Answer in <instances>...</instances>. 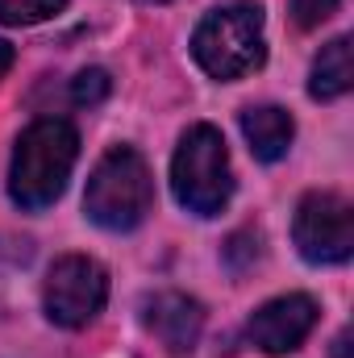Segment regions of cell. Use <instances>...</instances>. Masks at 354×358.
Masks as SVG:
<instances>
[{
  "mask_svg": "<svg viewBox=\"0 0 354 358\" xmlns=\"http://www.w3.org/2000/svg\"><path fill=\"white\" fill-rule=\"evenodd\" d=\"M76 159H80V134L71 121H63V117L34 121L17 138L13 171H8V196L29 213L50 208L63 196Z\"/></svg>",
  "mask_w": 354,
  "mask_h": 358,
  "instance_id": "6da1fadb",
  "label": "cell"
},
{
  "mask_svg": "<svg viewBox=\"0 0 354 358\" xmlns=\"http://www.w3.org/2000/svg\"><path fill=\"white\" fill-rule=\"evenodd\" d=\"M150 208H155V179L146 159L134 146H113L88 176V192H84L88 221L108 234H125L138 229Z\"/></svg>",
  "mask_w": 354,
  "mask_h": 358,
  "instance_id": "7a4b0ae2",
  "label": "cell"
},
{
  "mask_svg": "<svg viewBox=\"0 0 354 358\" xmlns=\"http://www.w3.org/2000/svg\"><path fill=\"white\" fill-rule=\"evenodd\" d=\"M192 59L200 63L204 76L229 84L263 67L267 42H263V8L259 4H225L213 8L196 34H192Z\"/></svg>",
  "mask_w": 354,
  "mask_h": 358,
  "instance_id": "3957f363",
  "label": "cell"
},
{
  "mask_svg": "<svg viewBox=\"0 0 354 358\" xmlns=\"http://www.w3.org/2000/svg\"><path fill=\"white\" fill-rule=\"evenodd\" d=\"M176 200L196 217H217L234 196V167L217 125H192L171 159Z\"/></svg>",
  "mask_w": 354,
  "mask_h": 358,
  "instance_id": "277c9868",
  "label": "cell"
},
{
  "mask_svg": "<svg viewBox=\"0 0 354 358\" xmlns=\"http://www.w3.org/2000/svg\"><path fill=\"white\" fill-rule=\"evenodd\" d=\"M108 300V271L88 255H63L46 271L42 283V304L46 317L63 329H84L88 321L100 317Z\"/></svg>",
  "mask_w": 354,
  "mask_h": 358,
  "instance_id": "5b68a950",
  "label": "cell"
},
{
  "mask_svg": "<svg viewBox=\"0 0 354 358\" xmlns=\"http://www.w3.org/2000/svg\"><path fill=\"white\" fill-rule=\"evenodd\" d=\"M296 250L317 267H338L354 255V208L338 192H309L292 217Z\"/></svg>",
  "mask_w": 354,
  "mask_h": 358,
  "instance_id": "8992f818",
  "label": "cell"
},
{
  "mask_svg": "<svg viewBox=\"0 0 354 358\" xmlns=\"http://www.w3.org/2000/svg\"><path fill=\"white\" fill-rule=\"evenodd\" d=\"M317 300L304 296V292H288V296H275L259 304L246 321V338L263 350V355H292L304 346V338L317 329Z\"/></svg>",
  "mask_w": 354,
  "mask_h": 358,
  "instance_id": "52a82bcc",
  "label": "cell"
},
{
  "mask_svg": "<svg viewBox=\"0 0 354 358\" xmlns=\"http://www.w3.org/2000/svg\"><path fill=\"white\" fill-rule=\"evenodd\" d=\"M142 321L159 338V346H167L171 355H192L204 329V308L183 292H159L142 304Z\"/></svg>",
  "mask_w": 354,
  "mask_h": 358,
  "instance_id": "ba28073f",
  "label": "cell"
},
{
  "mask_svg": "<svg viewBox=\"0 0 354 358\" xmlns=\"http://www.w3.org/2000/svg\"><path fill=\"white\" fill-rule=\"evenodd\" d=\"M242 134H246L250 155L259 163H279L292 150L296 121L279 104H250V108H242Z\"/></svg>",
  "mask_w": 354,
  "mask_h": 358,
  "instance_id": "9c48e42d",
  "label": "cell"
},
{
  "mask_svg": "<svg viewBox=\"0 0 354 358\" xmlns=\"http://www.w3.org/2000/svg\"><path fill=\"white\" fill-rule=\"evenodd\" d=\"M354 88V50L351 38H334L321 46V55L313 59V76H309V96L313 100H338Z\"/></svg>",
  "mask_w": 354,
  "mask_h": 358,
  "instance_id": "30bf717a",
  "label": "cell"
},
{
  "mask_svg": "<svg viewBox=\"0 0 354 358\" xmlns=\"http://www.w3.org/2000/svg\"><path fill=\"white\" fill-rule=\"evenodd\" d=\"M67 0H0V25H38L63 13Z\"/></svg>",
  "mask_w": 354,
  "mask_h": 358,
  "instance_id": "8fae6325",
  "label": "cell"
},
{
  "mask_svg": "<svg viewBox=\"0 0 354 358\" xmlns=\"http://www.w3.org/2000/svg\"><path fill=\"white\" fill-rule=\"evenodd\" d=\"M113 88V80H108V71H100V67H88V71H80L76 80H71V100L76 104H100L104 96Z\"/></svg>",
  "mask_w": 354,
  "mask_h": 358,
  "instance_id": "7c38bea8",
  "label": "cell"
},
{
  "mask_svg": "<svg viewBox=\"0 0 354 358\" xmlns=\"http://www.w3.org/2000/svg\"><path fill=\"white\" fill-rule=\"evenodd\" d=\"M259 242H263V238H259L255 229H238V234L225 242L221 255H225V263H229L234 271H246L255 259H259Z\"/></svg>",
  "mask_w": 354,
  "mask_h": 358,
  "instance_id": "4fadbf2b",
  "label": "cell"
},
{
  "mask_svg": "<svg viewBox=\"0 0 354 358\" xmlns=\"http://www.w3.org/2000/svg\"><path fill=\"white\" fill-rule=\"evenodd\" d=\"M334 13H338V0H292V21L300 29H317Z\"/></svg>",
  "mask_w": 354,
  "mask_h": 358,
  "instance_id": "5bb4252c",
  "label": "cell"
},
{
  "mask_svg": "<svg viewBox=\"0 0 354 358\" xmlns=\"http://www.w3.org/2000/svg\"><path fill=\"white\" fill-rule=\"evenodd\" d=\"M13 59H17V55H13V46H8V42L0 38V80L8 76V67H13Z\"/></svg>",
  "mask_w": 354,
  "mask_h": 358,
  "instance_id": "9a60e30c",
  "label": "cell"
},
{
  "mask_svg": "<svg viewBox=\"0 0 354 358\" xmlns=\"http://www.w3.org/2000/svg\"><path fill=\"white\" fill-rule=\"evenodd\" d=\"M351 355V334H338V342H334V358H346Z\"/></svg>",
  "mask_w": 354,
  "mask_h": 358,
  "instance_id": "2e32d148",
  "label": "cell"
},
{
  "mask_svg": "<svg viewBox=\"0 0 354 358\" xmlns=\"http://www.w3.org/2000/svg\"><path fill=\"white\" fill-rule=\"evenodd\" d=\"M142 4H171V0H142Z\"/></svg>",
  "mask_w": 354,
  "mask_h": 358,
  "instance_id": "e0dca14e",
  "label": "cell"
}]
</instances>
